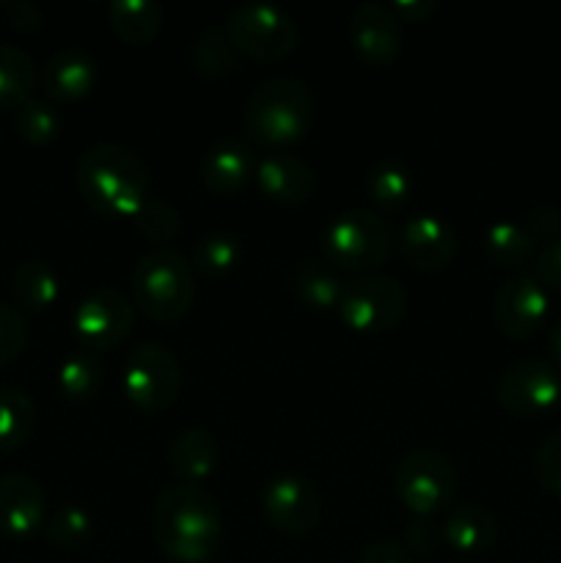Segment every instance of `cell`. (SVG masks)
<instances>
[{"label": "cell", "mask_w": 561, "mask_h": 563, "mask_svg": "<svg viewBox=\"0 0 561 563\" xmlns=\"http://www.w3.org/2000/svg\"><path fill=\"white\" fill-rule=\"evenodd\" d=\"M152 531L165 555L179 563H204L220 542V509L196 484H176L160 493Z\"/></svg>", "instance_id": "1"}, {"label": "cell", "mask_w": 561, "mask_h": 563, "mask_svg": "<svg viewBox=\"0 0 561 563\" xmlns=\"http://www.w3.org/2000/svg\"><path fill=\"white\" fill-rule=\"evenodd\" d=\"M77 187L99 214L132 218L148 198V168L132 148L97 143L77 163Z\"/></svg>", "instance_id": "2"}, {"label": "cell", "mask_w": 561, "mask_h": 563, "mask_svg": "<svg viewBox=\"0 0 561 563\" xmlns=\"http://www.w3.org/2000/svg\"><path fill=\"white\" fill-rule=\"evenodd\" d=\"M314 115V99L306 82L295 77H270L258 82L242 110V126L264 146L300 141Z\"/></svg>", "instance_id": "3"}, {"label": "cell", "mask_w": 561, "mask_h": 563, "mask_svg": "<svg viewBox=\"0 0 561 563\" xmlns=\"http://www.w3.org/2000/svg\"><path fill=\"white\" fill-rule=\"evenodd\" d=\"M132 295L138 308H143L157 322H174L185 317L196 295L190 262L170 247H154L143 253L132 269Z\"/></svg>", "instance_id": "4"}, {"label": "cell", "mask_w": 561, "mask_h": 563, "mask_svg": "<svg viewBox=\"0 0 561 563\" xmlns=\"http://www.w3.org/2000/svg\"><path fill=\"white\" fill-rule=\"evenodd\" d=\"M324 258L350 273L380 267L391 251V229L372 209H346L322 231Z\"/></svg>", "instance_id": "5"}, {"label": "cell", "mask_w": 561, "mask_h": 563, "mask_svg": "<svg viewBox=\"0 0 561 563\" xmlns=\"http://www.w3.org/2000/svg\"><path fill=\"white\" fill-rule=\"evenodd\" d=\"M226 33L237 53H245L256 60H280L295 49L297 25L280 5L267 0H245L229 11Z\"/></svg>", "instance_id": "6"}, {"label": "cell", "mask_w": 561, "mask_h": 563, "mask_svg": "<svg viewBox=\"0 0 561 563\" xmlns=\"http://www.w3.org/2000/svg\"><path fill=\"white\" fill-rule=\"evenodd\" d=\"M394 487L407 509L427 517L454 500L457 471L440 451L416 449L396 462Z\"/></svg>", "instance_id": "7"}, {"label": "cell", "mask_w": 561, "mask_h": 563, "mask_svg": "<svg viewBox=\"0 0 561 563\" xmlns=\"http://www.w3.org/2000/svg\"><path fill=\"white\" fill-rule=\"evenodd\" d=\"M407 308L405 289L388 275H358L344 286L339 317L355 333H388L402 322Z\"/></svg>", "instance_id": "8"}, {"label": "cell", "mask_w": 561, "mask_h": 563, "mask_svg": "<svg viewBox=\"0 0 561 563\" xmlns=\"http://www.w3.org/2000/svg\"><path fill=\"white\" fill-rule=\"evenodd\" d=\"M124 390L141 410H168L182 390V366L174 352L154 341L135 346L124 363Z\"/></svg>", "instance_id": "9"}, {"label": "cell", "mask_w": 561, "mask_h": 563, "mask_svg": "<svg viewBox=\"0 0 561 563\" xmlns=\"http://www.w3.org/2000/svg\"><path fill=\"white\" fill-rule=\"evenodd\" d=\"M498 399L512 416L539 418L553 410L561 399V379L550 363L528 357L501 374Z\"/></svg>", "instance_id": "10"}, {"label": "cell", "mask_w": 561, "mask_h": 563, "mask_svg": "<svg viewBox=\"0 0 561 563\" xmlns=\"http://www.w3.org/2000/svg\"><path fill=\"white\" fill-rule=\"evenodd\" d=\"M132 317H135V308L127 300L124 291L102 286L82 297L72 317V328L86 350L99 352L116 346L130 333Z\"/></svg>", "instance_id": "11"}, {"label": "cell", "mask_w": 561, "mask_h": 563, "mask_svg": "<svg viewBox=\"0 0 561 563\" xmlns=\"http://www.w3.org/2000/svg\"><path fill=\"white\" fill-rule=\"evenodd\" d=\"M262 509L267 520L289 537H302L317 528L322 517V500L308 478L295 473L273 476L262 489Z\"/></svg>", "instance_id": "12"}, {"label": "cell", "mask_w": 561, "mask_h": 563, "mask_svg": "<svg viewBox=\"0 0 561 563\" xmlns=\"http://www.w3.org/2000/svg\"><path fill=\"white\" fill-rule=\"evenodd\" d=\"M548 313V295L534 275H515L504 280L493 297V319L509 339H528L537 333Z\"/></svg>", "instance_id": "13"}, {"label": "cell", "mask_w": 561, "mask_h": 563, "mask_svg": "<svg viewBox=\"0 0 561 563\" xmlns=\"http://www.w3.org/2000/svg\"><path fill=\"white\" fill-rule=\"evenodd\" d=\"M460 236L454 225L435 214H416L399 231V253L416 269H443L454 262Z\"/></svg>", "instance_id": "14"}, {"label": "cell", "mask_w": 561, "mask_h": 563, "mask_svg": "<svg viewBox=\"0 0 561 563\" xmlns=\"http://www.w3.org/2000/svg\"><path fill=\"white\" fill-rule=\"evenodd\" d=\"M346 31H350L355 53L372 66L391 64L402 49L399 20H396L394 11L380 3L355 5Z\"/></svg>", "instance_id": "15"}, {"label": "cell", "mask_w": 561, "mask_h": 563, "mask_svg": "<svg viewBox=\"0 0 561 563\" xmlns=\"http://www.w3.org/2000/svg\"><path fill=\"white\" fill-rule=\"evenodd\" d=\"M256 174V157L251 143L242 137H220L201 159V179L218 196H231Z\"/></svg>", "instance_id": "16"}, {"label": "cell", "mask_w": 561, "mask_h": 563, "mask_svg": "<svg viewBox=\"0 0 561 563\" xmlns=\"http://www.w3.org/2000/svg\"><path fill=\"white\" fill-rule=\"evenodd\" d=\"M253 179L264 196L289 207L306 203L317 187L314 170L292 154H264L262 159H256Z\"/></svg>", "instance_id": "17"}, {"label": "cell", "mask_w": 561, "mask_h": 563, "mask_svg": "<svg viewBox=\"0 0 561 563\" xmlns=\"http://www.w3.org/2000/svg\"><path fill=\"white\" fill-rule=\"evenodd\" d=\"M44 520V493L31 476L0 478V531L9 537H31Z\"/></svg>", "instance_id": "18"}, {"label": "cell", "mask_w": 561, "mask_h": 563, "mask_svg": "<svg viewBox=\"0 0 561 563\" xmlns=\"http://www.w3.org/2000/svg\"><path fill=\"white\" fill-rule=\"evenodd\" d=\"M97 86V64L86 49H58L42 66V88L58 102H75Z\"/></svg>", "instance_id": "19"}, {"label": "cell", "mask_w": 561, "mask_h": 563, "mask_svg": "<svg viewBox=\"0 0 561 563\" xmlns=\"http://www.w3.org/2000/svg\"><path fill=\"white\" fill-rule=\"evenodd\" d=\"M218 465V440L201 427H187L168 445V467L182 484L204 482Z\"/></svg>", "instance_id": "20"}, {"label": "cell", "mask_w": 561, "mask_h": 563, "mask_svg": "<svg viewBox=\"0 0 561 563\" xmlns=\"http://www.w3.org/2000/svg\"><path fill=\"white\" fill-rule=\"evenodd\" d=\"M495 537H498V526L482 506H454L443 522V539L460 553H484L495 542Z\"/></svg>", "instance_id": "21"}, {"label": "cell", "mask_w": 561, "mask_h": 563, "mask_svg": "<svg viewBox=\"0 0 561 563\" xmlns=\"http://www.w3.org/2000/svg\"><path fill=\"white\" fill-rule=\"evenodd\" d=\"M108 16L113 31L135 47L152 42L163 27V9L157 0H113Z\"/></svg>", "instance_id": "22"}, {"label": "cell", "mask_w": 561, "mask_h": 563, "mask_svg": "<svg viewBox=\"0 0 561 563\" xmlns=\"http://www.w3.org/2000/svg\"><path fill=\"white\" fill-rule=\"evenodd\" d=\"M58 291V275L47 262H22L11 275V295L28 311H47Z\"/></svg>", "instance_id": "23"}, {"label": "cell", "mask_w": 561, "mask_h": 563, "mask_svg": "<svg viewBox=\"0 0 561 563\" xmlns=\"http://www.w3.org/2000/svg\"><path fill=\"white\" fill-rule=\"evenodd\" d=\"M36 86V64L25 49L0 42V108H20Z\"/></svg>", "instance_id": "24"}, {"label": "cell", "mask_w": 561, "mask_h": 563, "mask_svg": "<svg viewBox=\"0 0 561 563\" xmlns=\"http://www.w3.org/2000/svg\"><path fill=\"white\" fill-rule=\"evenodd\" d=\"M292 286H295L297 297L306 306L317 308V311L339 308L341 291H344V284L330 273L328 264L314 262V258H306V262L297 264L295 275H292Z\"/></svg>", "instance_id": "25"}, {"label": "cell", "mask_w": 561, "mask_h": 563, "mask_svg": "<svg viewBox=\"0 0 561 563\" xmlns=\"http://www.w3.org/2000/svg\"><path fill=\"white\" fill-rule=\"evenodd\" d=\"M534 236L520 223H493L484 234V253L498 267H522L534 256Z\"/></svg>", "instance_id": "26"}, {"label": "cell", "mask_w": 561, "mask_h": 563, "mask_svg": "<svg viewBox=\"0 0 561 563\" xmlns=\"http://www.w3.org/2000/svg\"><path fill=\"white\" fill-rule=\"evenodd\" d=\"M36 429V407L22 390H0V451L20 449Z\"/></svg>", "instance_id": "27"}, {"label": "cell", "mask_w": 561, "mask_h": 563, "mask_svg": "<svg viewBox=\"0 0 561 563\" xmlns=\"http://www.w3.org/2000/svg\"><path fill=\"white\" fill-rule=\"evenodd\" d=\"M105 383V372L99 357L94 355L91 350H80L72 352L58 368V385L69 399L75 401H86L94 399L99 394Z\"/></svg>", "instance_id": "28"}, {"label": "cell", "mask_w": 561, "mask_h": 563, "mask_svg": "<svg viewBox=\"0 0 561 563\" xmlns=\"http://www.w3.org/2000/svg\"><path fill=\"white\" fill-rule=\"evenodd\" d=\"M366 192L377 207L396 209L410 198L413 176L396 159H380L366 174Z\"/></svg>", "instance_id": "29"}, {"label": "cell", "mask_w": 561, "mask_h": 563, "mask_svg": "<svg viewBox=\"0 0 561 563\" xmlns=\"http://www.w3.org/2000/svg\"><path fill=\"white\" fill-rule=\"evenodd\" d=\"M193 66L201 75H229L237 66V47L231 44L226 27H204L193 42Z\"/></svg>", "instance_id": "30"}, {"label": "cell", "mask_w": 561, "mask_h": 563, "mask_svg": "<svg viewBox=\"0 0 561 563\" xmlns=\"http://www.w3.org/2000/svg\"><path fill=\"white\" fill-rule=\"evenodd\" d=\"M240 264V240L226 231H212L193 245L190 267L204 275H223Z\"/></svg>", "instance_id": "31"}, {"label": "cell", "mask_w": 561, "mask_h": 563, "mask_svg": "<svg viewBox=\"0 0 561 563\" xmlns=\"http://www.w3.org/2000/svg\"><path fill=\"white\" fill-rule=\"evenodd\" d=\"M14 130L20 132V137H25L28 143H44L55 141L61 132V113L44 99H28L20 108L14 110Z\"/></svg>", "instance_id": "32"}, {"label": "cell", "mask_w": 561, "mask_h": 563, "mask_svg": "<svg viewBox=\"0 0 561 563\" xmlns=\"http://www.w3.org/2000/svg\"><path fill=\"white\" fill-rule=\"evenodd\" d=\"M132 223L138 225L143 236L154 242H168L179 234V212L176 207H170L168 201H160V198H146L141 207L132 214Z\"/></svg>", "instance_id": "33"}, {"label": "cell", "mask_w": 561, "mask_h": 563, "mask_svg": "<svg viewBox=\"0 0 561 563\" xmlns=\"http://www.w3.org/2000/svg\"><path fill=\"white\" fill-rule=\"evenodd\" d=\"M94 531V520L82 506H64L50 517L47 539L55 548H80Z\"/></svg>", "instance_id": "34"}, {"label": "cell", "mask_w": 561, "mask_h": 563, "mask_svg": "<svg viewBox=\"0 0 561 563\" xmlns=\"http://www.w3.org/2000/svg\"><path fill=\"white\" fill-rule=\"evenodd\" d=\"M534 476L548 493L561 495V429L548 434L534 456Z\"/></svg>", "instance_id": "35"}, {"label": "cell", "mask_w": 561, "mask_h": 563, "mask_svg": "<svg viewBox=\"0 0 561 563\" xmlns=\"http://www.w3.org/2000/svg\"><path fill=\"white\" fill-rule=\"evenodd\" d=\"M28 344V322L16 308L0 302V366L20 357Z\"/></svg>", "instance_id": "36"}, {"label": "cell", "mask_w": 561, "mask_h": 563, "mask_svg": "<svg viewBox=\"0 0 561 563\" xmlns=\"http://www.w3.org/2000/svg\"><path fill=\"white\" fill-rule=\"evenodd\" d=\"M522 229H526L528 234L534 236V242H537V240L553 242L556 234H559V229H561L559 209L550 207V203H539V207H534L531 212H528Z\"/></svg>", "instance_id": "37"}, {"label": "cell", "mask_w": 561, "mask_h": 563, "mask_svg": "<svg viewBox=\"0 0 561 563\" xmlns=\"http://www.w3.org/2000/svg\"><path fill=\"white\" fill-rule=\"evenodd\" d=\"M534 278L542 286L561 291V240L548 242L534 264Z\"/></svg>", "instance_id": "38"}, {"label": "cell", "mask_w": 561, "mask_h": 563, "mask_svg": "<svg viewBox=\"0 0 561 563\" xmlns=\"http://www.w3.org/2000/svg\"><path fill=\"white\" fill-rule=\"evenodd\" d=\"M361 563H410V553L405 544L391 542V539H380V542L369 544L363 550Z\"/></svg>", "instance_id": "39"}, {"label": "cell", "mask_w": 561, "mask_h": 563, "mask_svg": "<svg viewBox=\"0 0 561 563\" xmlns=\"http://www.w3.org/2000/svg\"><path fill=\"white\" fill-rule=\"evenodd\" d=\"M435 544H438V533L429 526L427 520H418L407 528V550H416V553H432Z\"/></svg>", "instance_id": "40"}, {"label": "cell", "mask_w": 561, "mask_h": 563, "mask_svg": "<svg viewBox=\"0 0 561 563\" xmlns=\"http://www.w3.org/2000/svg\"><path fill=\"white\" fill-rule=\"evenodd\" d=\"M9 16L14 22V27L20 31H36L42 27V9L36 3H28V0H20V3H11L9 5Z\"/></svg>", "instance_id": "41"}, {"label": "cell", "mask_w": 561, "mask_h": 563, "mask_svg": "<svg viewBox=\"0 0 561 563\" xmlns=\"http://www.w3.org/2000/svg\"><path fill=\"white\" fill-rule=\"evenodd\" d=\"M394 9L399 11V14L405 16H413V20H424V16H429L435 11V0H396Z\"/></svg>", "instance_id": "42"}, {"label": "cell", "mask_w": 561, "mask_h": 563, "mask_svg": "<svg viewBox=\"0 0 561 563\" xmlns=\"http://www.w3.org/2000/svg\"><path fill=\"white\" fill-rule=\"evenodd\" d=\"M548 352L553 357L556 366L561 368V322H556L553 328L548 330Z\"/></svg>", "instance_id": "43"}]
</instances>
